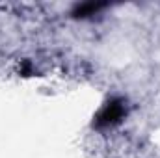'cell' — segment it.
<instances>
[{
  "mask_svg": "<svg viewBox=\"0 0 160 158\" xmlns=\"http://www.w3.org/2000/svg\"><path fill=\"white\" fill-rule=\"evenodd\" d=\"M127 110H125V102L121 99H112L110 102H106L101 112L95 117V126L99 128H106V126H114L118 125L121 119L125 117Z\"/></svg>",
  "mask_w": 160,
  "mask_h": 158,
  "instance_id": "1",
  "label": "cell"
},
{
  "mask_svg": "<svg viewBox=\"0 0 160 158\" xmlns=\"http://www.w3.org/2000/svg\"><path fill=\"white\" fill-rule=\"evenodd\" d=\"M101 7H104V4H82L77 7V11H75V15L77 17H86V15H93L95 11H99Z\"/></svg>",
  "mask_w": 160,
  "mask_h": 158,
  "instance_id": "2",
  "label": "cell"
}]
</instances>
